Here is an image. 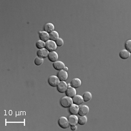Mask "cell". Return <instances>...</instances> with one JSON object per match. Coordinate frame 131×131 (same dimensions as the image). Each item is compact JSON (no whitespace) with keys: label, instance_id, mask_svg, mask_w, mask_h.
Instances as JSON below:
<instances>
[{"label":"cell","instance_id":"6da1fadb","mask_svg":"<svg viewBox=\"0 0 131 131\" xmlns=\"http://www.w3.org/2000/svg\"><path fill=\"white\" fill-rule=\"evenodd\" d=\"M61 105L64 108H69L71 105L73 104L72 99L68 96H64L60 100Z\"/></svg>","mask_w":131,"mask_h":131},{"label":"cell","instance_id":"7a4b0ae2","mask_svg":"<svg viewBox=\"0 0 131 131\" xmlns=\"http://www.w3.org/2000/svg\"><path fill=\"white\" fill-rule=\"evenodd\" d=\"M57 46L55 41L50 40L46 42L45 48L47 49L49 52L55 51L57 50Z\"/></svg>","mask_w":131,"mask_h":131},{"label":"cell","instance_id":"3957f363","mask_svg":"<svg viewBox=\"0 0 131 131\" xmlns=\"http://www.w3.org/2000/svg\"><path fill=\"white\" fill-rule=\"evenodd\" d=\"M58 123L59 126H60L61 128L63 129H66L69 128L70 125H69L68 120V118L65 117H61L58 119Z\"/></svg>","mask_w":131,"mask_h":131},{"label":"cell","instance_id":"277c9868","mask_svg":"<svg viewBox=\"0 0 131 131\" xmlns=\"http://www.w3.org/2000/svg\"><path fill=\"white\" fill-rule=\"evenodd\" d=\"M60 82V79H58L57 76L56 75H51L48 79V82L51 86L52 87H56Z\"/></svg>","mask_w":131,"mask_h":131},{"label":"cell","instance_id":"5b68a950","mask_svg":"<svg viewBox=\"0 0 131 131\" xmlns=\"http://www.w3.org/2000/svg\"><path fill=\"white\" fill-rule=\"evenodd\" d=\"M68 88V84L65 81H60L57 86V90L61 93H65Z\"/></svg>","mask_w":131,"mask_h":131},{"label":"cell","instance_id":"8992f818","mask_svg":"<svg viewBox=\"0 0 131 131\" xmlns=\"http://www.w3.org/2000/svg\"><path fill=\"white\" fill-rule=\"evenodd\" d=\"M57 76L60 81H66L68 78V74L67 72L63 70V69L59 71Z\"/></svg>","mask_w":131,"mask_h":131},{"label":"cell","instance_id":"52a82bcc","mask_svg":"<svg viewBox=\"0 0 131 131\" xmlns=\"http://www.w3.org/2000/svg\"><path fill=\"white\" fill-rule=\"evenodd\" d=\"M89 112V108L88 105H83L79 107L78 114L80 116H84L88 114Z\"/></svg>","mask_w":131,"mask_h":131},{"label":"cell","instance_id":"ba28073f","mask_svg":"<svg viewBox=\"0 0 131 131\" xmlns=\"http://www.w3.org/2000/svg\"><path fill=\"white\" fill-rule=\"evenodd\" d=\"M48 54H49V51L47 49H46L45 48H43V49L38 50L37 51V57L43 59L48 57Z\"/></svg>","mask_w":131,"mask_h":131},{"label":"cell","instance_id":"9c48e42d","mask_svg":"<svg viewBox=\"0 0 131 131\" xmlns=\"http://www.w3.org/2000/svg\"><path fill=\"white\" fill-rule=\"evenodd\" d=\"M54 68L57 71H61L64 69V68L65 67V64L61 61H57L56 62H53L52 64Z\"/></svg>","mask_w":131,"mask_h":131},{"label":"cell","instance_id":"30bf717a","mask_svg":"<svg viewBox=\"0 0 131 131\" xmlns=\"http://www.w3.org/2000/svg\"><path fill=\"white\" fill-rule=\"evenodd\" d=\"M65 94H66L67 96H68L69 97L72 98L77 94V91H76V89L73 88L72 86H68L67 88V89L65 92Z\"/></svg>","mask_w":131,"mask_h":131},{"label":"cell","instance_id":"8fae6325","mask_svg":"<svg viewBox=\"0 0 131 131\" xmlns=\"http://www.w3.org/2000/svg\"><path fill=\"white\" fill-rule=\"evenodd\" d=\"M39 37L40 40H41L46 42L47 41L50 40V35L49 33L46 32L45 31H39Z\"/></svg>","mask_w":131,"mask_h":131},{"label":"cell","instance_id":"7c38bea8","mask_svg":"<svg viewBox=\"0 0 131 131\" xmlns=\"http://www.w3.org/2000/svg\"><path fill=\"white\" fill-rule=\"evenodd\" d=\"M70 84L71 86H72V88L75 89H78L81 86L82 82L81 79H79V78H74V79H73L71 81Z\"/></svg>","mask_w":131,"mask_h":131},{"label":"cell","instance_id":"4fadbf2b","mask_svg":"<svg viewBox=\"0 0 131 131\" xmlns=\"http://www.w3.org/2000/svg\"><path fill=\"white\" fill-rule=\"evenodd\" d=\"M68 120L69 125L70 126L76 125L78 122V117H77V115L72 114L68 118Z\"/></svg>","mask_w":131,"mask_h":131},{"label":"cell","instance_id":"5bb4252c","mask_svg":"<svg viewBox=\"0 0 131 131\" xmlns=\"http://www.w3.org/2000/svg\"><path fill=\"white\" fill-rule=\"evenodd\" d=\"M72 99L73 104H77V105H78L82 104V103L84 102L83 97H82V96H80V95L76 94L75 96L73 97Z\"/></svg>","mask_w":131,"mask_h":131},{"label":"cell","instance_id":"9a60e30c","mask_svg":"<svg viewBox=\"0 0 131 131\" xmlns=\"http://www.w3.org/2000/svg\"><path fill=\"white\" fill-rule=\"evenodd\" d=\"M48 58L51 62H54L56 61H58V55L56 51L49 52V54H48Z\"/></svg>","mask_w":131,"mask_h":131},{"label":"cell","instance_id":"2e32d148","mask_svg":"<svg viewBox=\"0 0 131 131\" xmlns=\"http://www.w3.org/2000/svg\"><path fill=\"white\" fill-rule=\"evenodd\" d=\"M55 29L54 25L52 23H47L44 26V31H46L48 33H50L54 31Z\"/></svg>","mask_w":131,"mask_h":131},{"label":"cell","instance_id":"e0dca14e","mask_svg":"<svg viewBox=\"0 0 131 131\" xmlns=\"http://www.w3.org/2000/svg\"><path fill=\"white\" fill-rule=\"evenodd\" d=\"M79 107L78 105L72 104L70 107H69V111L70 113L72 115H77L78 114V111H79Z\"/></svg>","mask_w":131,"mask_h":131},{"label":"cell","instance_id":"ac0fdd59","mask_svg":"<svg viewBox=\"0 0 131 131\" xmlns=\"http://www.w3.org/2000/svg\"><path fill=\"white\" fill-rule=\"evenodd\" d=\"M130 56V52L128 51L127 50L124 49L122 50L121 51L119 52V57L120 58L123 59V60H126Z\"/></svg>","mask_w":131,"mask_h":131},{"label":"cell","instance_id":"d6986e66","mask_svg":"<svg viewBox=\"0 0 131 131\" xmlns=\"http://www.w3.org/2000/svg\"><path fill=\"white\" fill-rule=\"evenodd\" d=\"M50 35V40L56 41L59 38V34L56 31H52V32L49 33Z\"/></svg>","mask_w":131,"mask_h":131},{"label":"cell","instance_id":"ffe728a7","mask_svg":"<svg viewBox=\"0 0 131 131\" xmlns=\"http://www.w3.org/2000/svg\"><path fill=\"white\" fill-rule=\"evenodd\" d=\"M82 97H83L84 102H88V101H90L92 99V95L89 92H85L83 93V96H82Z\"/></svg>","mask_w":131,"mask_h":131},{"label":"cell","instance_id":"44dd1931","mask_svg":"<svg viewBox=\"0 0 131 131\" xmlns=\"http://www.w3.org/2000/svg\"><path fill=\"white\" fill-rule=\"evenodd\" d=\"M87 121H88V118L86 117V115L81 116V117L78 118V124L81 125H84V124H86Z\"/></svg>","mask_w":131,"mask_h":131},{"label":"cell","instance_id":"7402d4cb","mask_svg":"<svg viewBox=\"0 0 131 131\" xmlns=\"http://www.w3.org/2000/svg\"><path fill=\"white\" fill-rule=\"evenodd\" d=\"M36 47L39 50L43 49V48H45L46 46V43L43 41L41 40H39L36 42Z\"/></svg>","mask_w":131,"mask_h":131},{"label":"cell","instance_id":"603a6c76","mask_svg":"<svg viewBox=\"0 0 131 131\" xmlns=\"http://www.w3.org/2000/svg\"><path fill=\"white\" fill-rule=\"evenodd\" d=\"M43 61H44L43 58H41L39 57H37L35 58L34 62H35V64L36 65H37V66H39V65H40L43 64Z\"/></svg>","mask_w":131,"mask_h":131},{"label":"cell","instance_id":"cb8c5ba5","mask_svg":"<svg viewBox=\"0 0 131 131\" xmlns=\"http://www.w3.org/2000/svg\"><path fill=\"white\" fill-rule=\"evenodd\" d=\"M125 50H126L129 52H131V40H128L125 42Z\"/></svg>","mask_w":131,"mask_h":131},{"label":"cell","instance_id":"d4e9b609","mask_svg":"<svg viewBox=\"0 0 131 131\" xmlns=\"http://www.w3.org/2000/svg\"><path fill=\"white\" fill-rule=\"evenodd\" d=\"M55 42H56L57 47H61V46H63V44H64V43L63 39H62L61 38H60V37H59L58 39Z\"/></svg>","mask_w":131,"mask_h":131},{"label":"cell","instance_id":"484cf974","mask_svg":"<svg viewBox=\"0 0 131 131\" xmlns=\"http://www.w3.org/2000/svg\"><path fill=\"white\" fill-rule=\"evenodd\" d=\"M71 129L72 130H76L77 129V125L71 126Z\"/></svg>","mask_w":131,"mask_h":131},{"label":"cell","instance_id":"4316f807","mask_svg":"<svg viewBox=\"0 0 131 131\" xmlns=\"http://www.w3.org/2000/svg\"><path fill=\"white\" fill-rule=\"evenodd\" d=\"M63 70H64V71L67 72L68 71V68L67 67H65L64 68V69H63Z\"/></svg>","mask_w":131,"mask_h":131}]
</instances>
